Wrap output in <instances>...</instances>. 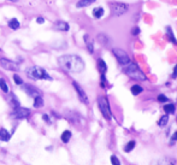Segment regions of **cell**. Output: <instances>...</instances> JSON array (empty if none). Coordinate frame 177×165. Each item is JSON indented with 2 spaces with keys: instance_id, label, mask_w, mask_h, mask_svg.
<instances>
[{
  "instance_id": "obj_1",
  "label": "cell",
  "mask_w": 177,
  "mask_h": 165,
  "mask_svg": "<svg viewBox=\"0 0 177 165\" xmlns=\"http://www.w3.org/2000/svg\"><path fill=\"white\" fill-rule=\"evenodd\" d=\"M58 64L64 70L69 71V72H74V74H80L84 70L83 59L76 56V54H64V56L59 57Z\"/></svg>"
},
{
  "instance_id": "obj_2",
  "label": "cell",
  "mask_w": 177,
  "mask_h": 165,
  "mask_svg": "<svg viewBox=\"0 0 177 165\" xmlns=\"http://www.w3.org/2000/svg\"><path fill=\"white\" fill-rule=\"evenodd\" d=\"M123 71L127 76H129L133 80H136V81H146L147 80L144 71L138 66V64L133 63V61H129L128 64L123 65Z\"/></svg>"
},
{
  "instance_id": "obj_3",
  "label": "cell",
  "mask_w": 177,
  "mask_h": 165,
  "mask_svg": "<svg viewBox=\"0 0 177 165\" xmlns=\"http://www.w3.org/2000/svg\"><path fill=\"white\" fill-rule=\"evenodd\" d=\"M27 76L33 80H52V77L40 66H30L25 70Z\"/></svg>"
},
{
  "instance_id": "obj_4",
  "label": "cell",
  "mask_w": 177,
  "mask_h": 165,
  "mask_svg": "<svg viewBox=\"0 0 177 165\" xmlns=\"http://www.w3.org/2000/svg\"><path fill=\"white\" fill-rule=\"evenodd\" d=\"M98 105L100 108V112L105 117V119L110 121L112 118V113H111V108H110V102H108L106 97H99L98 99Z\"/></svg>"
},
{
  "instance_id": "obj_5",
  "label": "cell",
  "mask_w": 177,
  "mask_h": 165,
  "mask_svg": "<svg viewBox=\"0 0 177 165\" xmlns=\"http://www.w3.org/2000/svg\"><path fill=\"white\" fill-rule=\"evenodd\" d=\"M110 10H111V15L114 16V17H119L122 15L129 10V5L125 4V3H112L110 5Z\"/></svg>"
},
{
  "instance_id": "obj_6",
  "label": "cell",
  "mask_w": 177,
  "mask_h": 165,
  "mask_svg": "<svg viewBox=\"0 0 177 165\" xmlns=\"http://www.w3.org/2000/svg\"><path fill=\"white\" fill-rule=\"evenodd\" d=\"M112 53H113V56L116 57V59L118 60V63L123 66L125 64H128L129 61H131L130 58H129V56L127 54L125 51H123L122 48H113L112 50Z\"/></svg>"
},
{
  "instance_id": "obj_7",
  "label": "cell",
  "mask_w": 177,
  "mask_h": 165,
  "mask_svg": "<svg viewBox=\"0 0 177 165\" xmlns=\"http://www.w3.org/2000/svg\"><path fill=\"white\" fill-rule=\"evenodd\" d=\"M30 115V110L29 108H25V107H15L13 111L11 112V117L15 119H23V118H27Z\"/></svg>"
},
{
  "instance_id": "obj_8",
  "label": "cell",
  "mask_w": 177,
  "mask_h": 165,
  "mask_svg": "<svg viewBox=\"0 0 177 165\" xmlns=\"http://www.w3.org/2000/svg\"><path fill=\"white\" fill-rule=\"evenodd\" d=\"M0 65H1L5 70H9V71H18V65L7 58H0Z\"/></svg>"
},
{
  "instance_id": "obj_9",
  "label": "cell",
  "mask_w": 177,
  "mask_h": 165,
  "mask_svg": "<svg viewBox=\"0 0 177 165\" xmlns=\"http://www.w3.org/2000/svg\"><path fill=\"white\" fill-rule=\"evenodd\" d=\"M65 117L67 121H70L72 124L78 125L80 123H83V118L81 117L77 112H72V111H65Z\"/></svg>"
},
{
  "instance_id": "obj_10",
  "label": "cell",
  "mask_w": 177,
  "mask_h": 165,
  "mask_svg": "<svg viewBox=\"0 0 177 165\" xmlns=\"http://www.w3.org/2000/svg\"><path fill=\"white\" fill-rule=\"evenodd\" d=\"M72 86H74V88L76 89V93H77V95H78V98H80V100L83 102V104H86V105H88V102H89V100H88V97H87V94H86V92L83 91V88L81 87L77 82H72Z\"/></svg>"
},
{
  "instance_id": "obj_11",
  "label": "cell",
  "mask_w": 177,
  "mask_h": 165,
  "mask_svg": "<svg viewBox=\"0 0 177 165\" xmlns=\"http://www.w3.org/2000/svg\"><path fill=\"white\" fill-rule=\"evenodd\" d=\"M152 165H176V159L172 157H164L154 160Z\"/></svg>"
},
{
  "instance_id": "obj_12",
  "label": "cell",
  "mask_w": 177,
  "mask_h": 165,
  "mask_svg": "<svg viewBox=\"0 0 177 165\" xmlns=\"http://www.w3.org/2000/svg\"><path fill=\"white\" fill-rule=\"evenodd\" d=\"M23 89H24V92L28 94V95H30V97H40L41 95V92L39 91L37 88H35L34 86H30V85H24L23 86Z\"/></svg>"
},
{
  "instance_id": "obj_13",
  "label": "cell",
  "mask_w": 177,
  "mask_h": 165,
  "mask_svg": "<svg viewBox=\"0 0 177 165\" xmlns=\"http://www.w3.org/2000/svg\"><path fill=\"white\" fill-rule=\"evenodd\" d=\"M54 29L60 30V31H67L70 29V25H69V23L64 22V20H57V22L54 23Z\"/></svg>"
},
{
  "instance_id": "obj_14",
  "label": "cell",
  "mask_w": 177,
  "mask_h": 165,
  "mask_svg": "<svg viewBox=\"0 0 177 165\" xmlns=\"http://www.w3.org/2000/svg\"><path fill=\"white\" fill-rule=\"evenodd\" d=\"M83 40H84L86 46H87L88 51H89V53H93V52H94V44H93V39H92L89 35H88V34H86V35L83 36Z\"/></svg>"
},
{
  "instance_id": "obj_15",
  "label": "cell",
  "mask_w": 177,
  "mask_h": 165,
  "mask_svg": "<svg viewBox=\"0 0 177 165\" xmlns=\"http://www.w3.org/2000/svg\"><path fill=\"white\" fill-rule=\"evenodd\" d=\"M98 41L101 44V45H104V46H107L108 44H110V38H108L106 34H103V33H100L98 34V36H97Z\"/></svg>"
},
{
  "instance_id": "obj_16",
  "label": "cell",
  "mask_w": 177,
  "mask_h": 165,
  "mask_svg": "<svg viewBox=\"0 0 177 165\" xmlns=\"http://www.w3.org/2000/svg\"><path fill=\"white\" fill-rule=\"evenodd\" d=\"M98 69H99V71H100V74L101 75H105L106 74V71H107V65H106V63L104 61V59H98Z\"/></svg>"
},
{
  "instance_id": "obj_17",
  "label": "cell",
  "mask_w": 177,
  "mask_h": 165,
  "mask_svg": "<svg viewBox=\"0 0 177 165\" xmlns=\"http://www.w3.org/2000/svg\"><path fill=\"white\" fill-rule=\"evenodd\" d=\"M164 111L166 112V115H174L176 112V105L170 102V104H166L164 106Z\"/></svg>"
},
{
  "instance_id": "obj_18",
  "label": "cell",
  "mask_w": 177,
  "mask_h": 165,
  "mask_svg": "<svg viewBox=\"0 0 177 165\" xmlns=\"http://www.w3.org/2000/svg\"><path fill=\"white\" fill-rule=\"evenodd\" d=\"M93 3H95V0H78L76 6H77L78 9H81V7H87V6L92 5Z\"/></svg>"
},
{
  "instance_id": "obj_19",
  "label": "cell",
  "mask_w": 177,
  "mask_h": 165,
  "mask_svg": "<svg viewBox=\"0 0 177 165\" xmlns=\"http://www.w3.org/2000/svg\"><path fill=\"white\" fill-rule=\"evenodd\" d=\"M10 137H11V135H10V133L7 132V130L4 129V128L0 129V140L1 141H9Z\"/></svg>"
},
{
  "instance_id": "obj_20",
  "label": "cell",
  "mask_w": 177,
  "mask_h": 165,
  "mask_svg": "<svg viewBox=\"0 0 177 165\" xmlns=\"http://www.w3.org/2000/svg\"><path fill=\"white\" fill-rule=\"evenodd\" d=\"M135 146H136V142L134 141V140H131V141H128L125 145H124V152L125 153H129V152H131V151L135 148Z\"/></svg>"
},
{
  "instance_id": "obj_21",
  "label": "cell",
  "mask_w": 177,
  "mask_h": 165,
  "mask_svg": "<svg viewBox=\"0 0 177 165\" xmlns=\"http://www.w3.org/2000/svg\"><path fill=\"white\" fill-rule=\"evenodd\" d=\"M166 35H167V39L170 40V42H172L174 45H177V40L175 39L174 33H172V29L170 28V27H166Z\"/></svg>"
},
{
  "instance_id": "obj_22",
  "label": "cell",
  "mask_w": 177,
  "mask_h": 165,
  "mask_svg": "<svg viewBox=\"0 0 177 165\" xmlns=\"http://www.w3.org/2000/svg\"><path fill=\"white\" fill-rule=\"evenodd\" d=\"M130 91H131V94L133 95H139V94H141L142 92H144V88H142L140 85H134L130 88Z\"/></svg>"
},
{
  "instance_id": "obj_23",
  "label": "cell",
  "mask_w": 177,
  "mask_h": 165,
  "mask_svg": "<svg viewBox=\"0 0 177 165\" xmlns=\"http://www.w3.org/2000/svg\"><path fill=\"white\" fill-rule=\"evenodd\" d=\"M60 139H62V141L64 143H67L71 139V132L70 130H65V132L62 134V136H60Z\"/></svg>"
},
{
  "instance_id": "obj_24",
  "label": "cell",
  "mask_w": 177,
  "mask_h": 165,
  "mask_svg": "<svg viewBox=\"0 0 177 165\" xmlns=\"http://www.w3.org/2000/svg\"><path fill=\"white\" fill-rule=\"evenodd\" d=\"M42 106H44V99L41 98V95H40V97H35V98H34V107L40 108V107H42Z\"/></svg>"
},
{
  "instance_id": "obj_25",
  "label": "cell",
  "mask_w": 177,
  "mask_h": 165,
  "mask_svg": "<svg viewBox=\"0 0 177 165\" xmlns=\"http://www.w3.org/2000/svg\"><path fill=\"white\" fill-rule=\"evenodd\" d=\"M167 122H169V115H164L158 119V125L159 127H165L167 124Z\"/></svg>"
},
{
  "instance_id": "obj_26",
  "label": "cell",
  "mask_w": 177,
  "mask_h": 165,
  "mask_svg": "<svg viewBox=\"0 0 177 165\" xmlns=\"http://www.w3.org/2000/svg\"><path fill=\"white\" fill-rule=\"evenodd\" d=\"M19 22H18V19H16V18H12L10 22H9V27L11 29H13V30H17L18 28H19Z\"/></svg>"
},
{
  "instance_id": "obj_27",
  "label": "cell",
  "mask_w": 177,
  "mask_h": 165,
  "mask_svg": "<svg viewBox=\"0 0 177 165\" xmlns=\"http://www.w3.org/2000/svg\"><path fill=\"white\" fill-rule=\"evenodd\" d=\"M103 15H104V9L103 7H97V9L93 10V16L95 18H101Z\"/></svg>"
},
{
  "instance_id": "obj_28",
  "label": "cell",
  "mask_w": 177,
  "mask_h": 165,
  "mask_svg": "<svg viewBox=\"0 0 177 165\" xmlns=\"http://www.w3.org/2000/svg\"><path fill=\"white\" fill-rule=\"evenodd\" d=\"M0 88H1V91L4 93H9V87H7V85H6L4 78H0Z\"/></svg>"
},
{
  "instance_id": "obj_29",
  "label": "cell",
  "mask_w": 177,
  "mask_h": 165,
  "mask_svg": "<svg viewBox=\"0 0 177 165\" xmlns=\"http://www.w3.org/2000/svg\"><path fill=\"white\" fill-rule=\"evenodd\" d=\"M111 163H112V165H122L117 155H111Z\"/></svg>"
},
{
  "instance_id": "obj_30",
  "label": "cell",
  "mask_w": 177,
  "mask_h": 165,
  "mask_svg": "<svg viewBox=\"0 0 177 165\" xmlns=\"http://www.w3.org/2000/svg\"><path fill=\"white\" fill-rule=\"evenodd\" d=\"M158 101H159V102H167L169 99L165 97L164 94H159V95H158Z\"/></svg>"
},
{
  "instance_id": "obj_31",
  "label": "cell",
  "mask_w": 177,
  "mask_h": 165,
  "mask_svg": "<svg viewBox=\"0 0 177 165\" xmlns=\"http://www.w3.org/2000/svg\"><path fill=\"white\" fill-rule=\"evenodd\" d=\"M13 80H15V82H16V85H22L23 83V80L18 76V75H13Z\"/></svg>"
},
{
  "instance_id": "obj_32",
  "label": "cell",
  "mask_w": 177,
  "mask_h": 165,
  "mask_svg": "<svg viewBox=\"0 0 177 165\" xmlns=\"http://www.w3.org/2000/svg\"><path fill=\"white\" fill-rule=\"evenodd\" d=\"M11 104H12L13 108H15V107H18V106H19V104H18V100H17V98L15 97V95H12V101H11Z\"/></svg>"
},
{
  "instance_id": "obj_33",
  "label": "cell",
  "mask_w": 177,
  "mask_h": 165,
  "mask_svg": "<svg viewBox=\"0 0 177 165\" xmlns=\"http://www.w3.org/2000/svg\"><path fill=\"white\" fill-rule=\"evenodd\" d=\"M101 87H103V88L106 87V78H105V75H101Z\"/></svg>"
},
{
  "instance_id": "obj_34",
  "label": "cell",
  "mask_w": 177,
  "mask_h": 165,
  "mask_svg": "<svg viewBox=\"0 0 177 165\" xmlns=\"http://www.w3.org/2000/svg\"><path fill=\"white\" fill-rule=\"evenodd\" d=\"M171 141H172L171 143H174V142H176V141H177V130H176V132L172 134V136H171Z\"/></svg>"
},
{
  "instance_id": "obj_35",
  "label": "cell",
  "mask_w": 177,
  "mask_h": 165,
  "mask_svg": "<svg viewBox=\"0 0 177 165\" xmlns=\"http://www.w3.org/2000/svg\"><path fill=\"white\" fill-rule=\"evenodd\" d=\"M139 33H140V29H139V28H134V29L131 30V34H133V35H138Z\"/></svg>"
},
{
  "instance_id": "obj_36",
  "label": "cell",
  "mask_w": 177,
  "mask_h": 165,
  "mask_svg": "<svg viewBox=\"0 0 177 165\" xmlns=\"http://www.w3.org/2000/svg\"><path fill=\"white\" fill-rule=\"evenodd\" d=\"M42 118H44V121H45L46 123H51V121H50V117L47 116V115H44V116H42Z\"/></svg>"
},
{
  "instance_id": "obj_37",
  "label": "cell",
  "mask_w": 177,
  "mask_h": 165,
  "mask_svg": "<svg viewBox=\"0 0 177 165\" xmlns=\"http://www.w3.org/2000/svg\"><path fill=\"white\" fill-rule=\"evenodd\" d=\"M36 22H37L39 24H42V23L45 22V19H44L42 17H37V18H36Z\"/></svg>"
},
{
  "instance_id": "obj_38",
  "label": "cell",
  "mask_w": 177,
  "mask_h": 165,
  "mask_svg": "<svg viewBox=\"0 0 177 165\" xmlns=\"http://www.w3.org/2000/svg\"><path fill=\"white\" fill-rule=\"evenodd\" d=\"M177 77V65L175 66V69H174V74H172V78H176Z\"/></svg>"
},
{
  "instance_id": "obj_39",
  "label": "cell",
  "mask_w": 177,
  "mask_h": 165,
  "mask_svg": "<svg viewBox=\"0 0 177 165\" xmlns=\"http://www.w3.org/2000/svg\"><path fill=\"white\" fill-rule=\"evenodd\" d=\"M9 1H13V3H16V1H18V0H9Z\"/></svg>"
},
{
  "instance_id": "obj_40",
  "label": "cell",
  "mask_w": 177,
  "mask_h": 165,
  "mask_svg": "<svg viewBox=\"0 0 177 165\" xmlns=\"http://www.w3.org/2000/svg\"><path fill=\"white\" fill-rule=\"evenodd\" d=\"M0 51H1V48H0Z\"/></svg>"
}]
</instances>
